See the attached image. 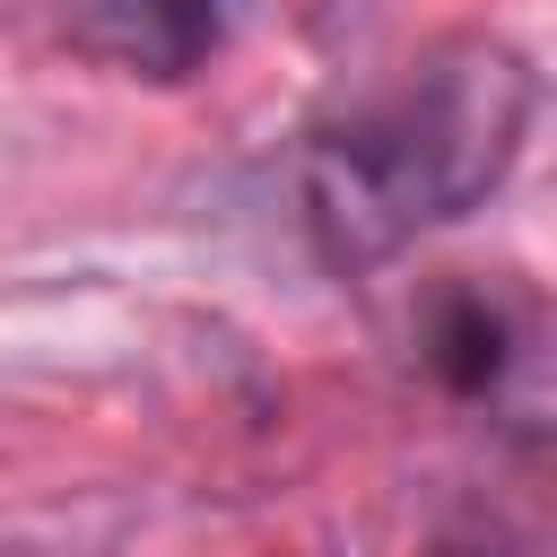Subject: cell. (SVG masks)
I'll return each instance as SVG.
<instances>
[{
  "mask_svg": "<svg viewBox=\"0 0 557 557\" xmlns=\"http://www.w3.org/2000/svg\"><path fill=\"white\" fill-rule=\"evenodd\" d=\"M531 104L540 78L496 35L444 44L383 96L348 104L305 157V200L331 261H383L409 235L479 209L513 174Z\"/></svg>",
  "mask_w": 557,
  "mask_h": 557,
  "instance_id": "1",
  "label": "cell"
},
{
  "mask_svg": "<svg viewBox=\"0 0 557 557\" xmlns=\"http://www.w3.org/2000/svg\"><path fill=\"white\" fill-rule=\"evenodd\" d=\"M226 35V0H70V44L131 78H191Z\"/></svg>",
  "mask_w": 557,
  "mask_h": 557,
  "instance_id": "2",
  "label": "cell"
},
{
  "mask_svg": "<svg viewBox=\"0 0 557 557\" xmlns=\"http://www.w3.org/2000/svg\"><path fill=\"white\" fill-rule=\"evenodd\" d=\"M531 305L496 296V287H444L426 313V366L444 374V392L461 400H505V383L540 357L531 348Z\"/></svg>",
  "mask_w": 557,
  "mask_h": 557,
  "instance_id": "3",
  "label": "cell"
}]
</instances>
